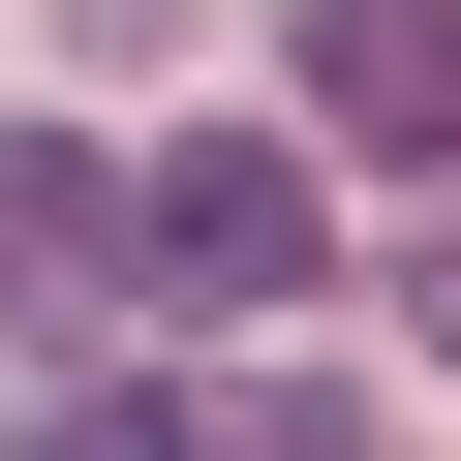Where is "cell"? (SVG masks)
Wrapping results in <instances>:
<instances>
[{"instance_id": "cell-1", "label": "cell", "mask_w": 461, "mask_h": 461, "mask_svg": "<svg viewBox=\"0 0 461 461\" xmlns=\"http://www.w3.org/2000/svg\"><path fill=\"white\" fill-rule=\"evenodd\" d=\"M123 277H154V308H308V277H339V247H308V154H247V123L123 154Z\"/></svg>"}, {"instance_id": "cell-2", "label": "cell", "mask_w": 461, "mask_h": 461, "mask_svg": "<svg viewBox=\"0 0 461 461\" xmlns=\"http://www.w3.org/2000/svg\"><path fill=\"white\" fill-rule=\"evenodd\" d=\"M308 123L339 154H461V0H308Z\"/></svg>"}, {"instance_id": "cell-3", "label": "cell", "mask_w": 461, "mask_h": 461, "mask_svg": "<svg viewBox=\"0 0 461 461\" xmlns=\"http://www.w3.org/2000/svg\"><path fill=\"white\" fill-rule=\"evenodd\" d=\"M0 277H123V154H93V123L0 154Z\"/></svg>"}, {"instance_id": "cell-4", "label": "cell", "mask_w": 461, "mask_h": 461, "mask_svg": "<svg viewBox=\"0 0 461 461\" xmlns=\"http://www.w3.org/2000/svg\"><path fill=\"white\" fill-rule=\"evenodd\" d=\"M32 461H215V430H185L154 369H32Z\"/></svg>"}, {"instance_id": "cell-5", "label": "cell", "mask_w": 461, "mask_h": 461, "mask_svg": "<svg viewBox=\"0 0 461 461\" xmlns=\"http://www.w3.org/2000/svg\"><path fill=\"white\" fill-rule=\"evenodd\" d=\"M215 461H369V430H339V369H247V400H215Z\"/></svg>"}, {"instance_id": "cell-6", "label": "cell", "mask_w": 461, "mask_h": 461, "mask_svg": "<svg viewBox=\"0 0 461 461\" xmlns=\"http://www.w3.org/2000/svg\"><path fill=\"white\" fill-rule=\"evenodd\" d=\"M430 339H461V247H430Z\"/></svg>"}]
</instances>
